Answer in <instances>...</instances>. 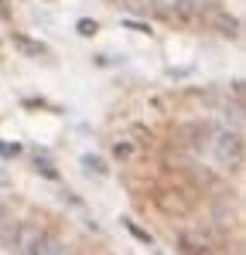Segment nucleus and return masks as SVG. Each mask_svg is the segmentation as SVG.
<instances>
[{
	"instance_id": "39448f33",
	"label": "nucleus",
	"mask_w": 246,
	"mask_h": 255,
	"mask_svg": "<svg viewBox=\"0 0 246 255\" xmlns=\"http://www.w3.org/2000/svg\"><path fill=\"white\" fill-rule=\"evenodd\" d=\"M14 45H17L24 55H31V58H41V55H48V48H45L41 41H31V38H24V34H14Z\"/></svg>"
},
{
	"instance_id": "7ed1b4c3",
	"label": "nucleus",
	"mask_w": 246,
	"mask_h": 255,
	"mask_svg": "<svg viewBox=\"0 0 246 255\" xmlns=\"http://www.w3.org/2000/svg\"><path fill=\"white\" fill-rule=\"evenodd\" d=\"M178 252L181 255H216L205 242H198V238H191V235H178Z\"/></svg>"
},
{
	"instance_id": "f257e3e1",
	"label": "nucleus",
	"mask_w": 246,
	"mask_h": 255,
	"mask_svg": "<svg viewBox=\"0 0 246 255\" xmlns=\"http://www.w3.org/2000/svg\"><path fill=\"white\" fill-rule=\"evenodd\" d=\"M14 249L24 255H62V242L34 225H21L17 228V238H14Z\"/></svg>"
},
{
	"instance_id": "9d476101",
	"label": "nucleus",
	"mask_w": 246,
	"mask_h": 255,
	"mask_svg": "<svg viewBox=\"0 0 246 255\" xmlns=\"http://www.w3.org/2000/svg\"><path fill=\"white\" fill-rule=\"evenodd\" d=\"M127 232L137 238V242H144V245H151V232H144V228H137L134 221H127Z\"/></svg>"
},
{
	"instance_id": "6e6552de",
	"label": "nucleus",
	"mask_w": 246,
	"mask_h": 255,
	"mask_svg": "<svg viewBox=\"0 0 246 255\" xmlns=\"http://www.w3.org/2000/svg\"><path fill=\"white\" fill-rule=\"evenodd\" d=\"M82 163H85L89 170H96V174H106V163H103L99 157H92V153H85V157H82Z\"/></svg>"
},
{
	"instance_id": "20e7f679",
	"label": "nucleus",
	"mask_w": 246,
	"mask_h": 255,
	"mask_svg": "<svg viewBox=\"0 0 246 255\" xmlns=\"http://www.w3.org/2000/svg\"><path fill=\"white\" fill-rule=\"evenodd\" d=\"M209 24H212V27H219L222 34H240V21L226 17L222 10H212V14H209Z\"/></svg>"
},
{
	"instance_id": "0eeeda50",
	"label": "nucleus",
	"mask_w": 246,
	"mask_h": 255,
	"mask_svg": "<svg viewBox=\"0 0 246 255\" xmlns=\"http://www.w3.org/2000/svg\"><path fill=\"white\" fill-rule=\"evenodd\" d=\"M134 153H137V146H134L130 139H116V143H113V157H116V160H134Z\"/></svg>"
},
{
	"instance_id": "f03ea898",
	"label": "nucleus",
	"mask_w": 246,
	"mask_h": 255,
	"mask_svg": "<svg viewBox=\"0 0 246 255\" xmlns=\"http://www.w3.org/2000/svg\"><path fill=\"white\" fill-rule=\"evenodd\" d=\"M161 17L167 24H178V27H195L202 21V10L191 0H174V7H161Z\"/></svg>"
},
{
	"instance_id": "f8f14e48",
	"label": "nucleus",
	"mask_w": 246,
	"mask_h": 255,
	"mask_svg": "<svg viewBox=\"0 0 246 255\" xmlns=\"http://www.w3.org/2000/svg\"><path fill=\"white\" fill-rule=\"evenodd\" d=\"M3 221H7V211H3V208H0V225H3Z\"/></svg>"
},
{
	"instance_id": "1a4fd4ad",
	"label": "nucleus",
	"mask_w": 246,
	"mask_h": 255,
	"mask_svg": "<svg viewBox=\"0 0 246 255\" xmlns=\"http://www.w3.org/2000/svg\"><path fill=\"white\" fill-rule=\"evenodd\" d=\"M34 170L41 174V177H48V181H58V170L48 163V160H41V163H34Z\"/></svg>"
},
{
	"instance_id": "ddd939ff",
	"label": "nucleus",
	"mask_w": 246,
	"mask_h": 255,
	"mask_svg": "<svg viewBox=\"0 0 246 255\" xmlns=\"http://www.w3.org/2000/svg\"><path fill=\"white\" fill-rule=\"evenodd\" d=\"M109 3H120V0H109Z\"/></svg>"
},
{
	"instance_id": "423d86ee",
	"label": "nucleus",
	"mask_w": 246,
	"mask_h": 255,
	"mask_svg": "<svg viewBox=\"0 0 246 255\" xmlns=\"http://www.w3.org/2000/svg\"><path fill=\"white\" fill-rule=\"evenodd\" d=\"M219 153H222V157H233V160L240 163V153H243L240 133H233V136H222V143H219Z\"/></svg>"
},
{
	"instance_id": "9b49d317",
	"label": "nucleus",
	"mask_w": 246,
	"mask_h": 255,
	"mask_svg": "<svg viewBox=\"0 0 246 255\" xmlns=\"http://www.w3.org/2000/svg\"><path fill=\"white\" fill-rule=\"evenodd\" d=\"M76 27H79V34H82V38H92V34L99 31V24H96V21H79Z\"/></svg>"
}]
</instances>
